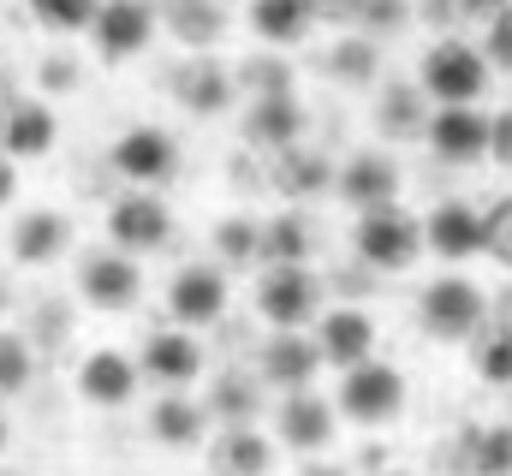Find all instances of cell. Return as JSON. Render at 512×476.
Returning a JSON list of instances; mask_svg holds the SVG:
<instances>
[{"label":"cell","mask_w":512,"mask_h":476,"mask_svg":"<svg viewBox=\"0 0 512 476\" xmlns=\"http://www.w3.org/2000/svg\"><path fill=\"white\" fill-rule=\"evenodd\" d=\"M501 6H507V0H459L465 18H489V12H501Z\"/></svg>","instance_id":"b9f144b4"},{"label":"cell","mask_w":512,"mask_h":476,"mask_svg":"<svg viewBox=\"0 0 512 476\" xmlns=\"http://www.w3.org/2000/svg\"><path fill=\"white\" fill-rule=\"evenodd\" d=\"M6 441H12V423H6V411H0V453H6Z\"/></svg>","instance_id":"ee69618b"},{"label":"cell","mask_w":512,"mask_h":476,"mask_svg":"<svg viewBox=\"0 0 512 476\" xmlns=\"http://www.w3.org/2000/svg\"><path fill=\"white\" fill-rule=\"evenodd\" d=\"M274 185H280L286 197H310V191H322V185H328V161L292 137V143H280V149H274Z\"/></svg>","instance_id":"484cf974"},{"label":"cell","mask_w":512,"mask_h":476,"mask_svg":"<svg viewBox=\"0 0 512 476\" xmlns=\"http://www.w3.org/2000/svg\"><path fill=\"white\" fill-rule=\"evenodd\" d=\"M233 84H239V90H251V96H280V90H292L286 66H268V60H262V66H245Z\"/></svg>","instance_id":"74e56055"},{"label":"cell","mask_w":512,"mask_h":476,"mask_svg":"<svg viewBox=\"0 0 512 476\" xmlns=\"http://www.w3.org/2000/svg\"><path fill=\"white\" fill-rule=\"evenodd\" d=\"M78 298L90 304V310H102V316H126L137 310V298H143V268H137V256L131 250H90L84 256V268H78Z\"/></svg>","instance_id":"8992f818"},{"label":"cell","mask_w":512,"mask_h":476,"mask_svg":"<svg viewBox=\"0 0 512 476\" xmlns=\"http://www.w3.org/2000/svg\"><path fill=\"white\" fill-rule=\"evenodd\" d=\"M310 221L304 215H274L256 227V256L262 262H310Z\"/></svg>","instance_id":"4316f807"},{"label":"cell","mask_w":512,"mask_h":476,"mask_svg":"<svg viewBox=\"0 0 512 476\" xmlns=\"http://www.w3.org/2000/svg\"><path fill=\"white\" fill-rule=\"evenodd\" d=\"M203 405H221L227 423H239V417H256V387H245V375H221Z\"/></svg>","instance_id":"e575fe53"},{"label":"cell","mask_w":512,"mask_h":476,"mask_svg":"<svg viewBox=\"0 0 512 476\" xmlns=\"http://www.w3.org/2000/svg\"><path fill=\"white\" fill-rule=\"evenodd\" d=\"M30 375H36V352H30V340L12 334V328H0V399H18V393L30 387Z\"/></svg>","instance_id":"f546056e"},{"label":"cell","mask_w":512,"mask_h":476,"mask_svg":"<svg viewBox=\"0 0 512 476\" xmlns=\"http://www.w3.org/2000/svg\"><path fill=\"white\" fill-rule=\"evenodd\" d=\"M155 36V6L149 0H96V18H90V42H96V60L120 66L137 60Z\"/></svg>","instance_id":"30bf717a"},{"label":"cell","mask_w":512,"mask_h":476,"mask_svg":"<svg viewBox=\"0 0 512 476\" xmlns=\"http://www.w3.org/2000/svg\"><path fill=\"white\" fill-rule=\"evenodd\" d=\"M477 250H489L501 268L512 262V209H507V197H501L489 215H477Z\"/></svg>","instance_id":"836d02e7"},{"label":"cell","mask_w":512,"mask_h":476,"mask_svg":"<svg viewBox=\"0 0 512 476\" xmlns=\"http://www.w3.org/2000/svg\"><path fill=\"white\" fill-rule=\"evenodd\" d=\"M328 66H334V78H370V72H376V48H370V36L340 42V54H334Z\"/></svg>","instance_id":"8d00e7d4"},{"label":"cell","mask_w":512,"mask_h":476,"mask_svg":"<svg viewBox=\"0 0 512 476\" xmlns=\"http://www.w3.org/2000/svg\"><path fill=\"white\" fill-rule=\"evenodd\" d=\"M399 161L382 155V149H364L352 155L340 173H334V197H346L352 209H382V203H399Z\"/></svg>","instance_id":"2e32d148"},{"label":"cell","mask_w":512,"mask_h":476,"mask_svg":"<svg viewBox=\"0 0 512 476\" xmlns=\"http://www.w3.org/2000/svg\"><path fill=\"white\" fill-rule=\"evenodd\" d=\"M60 143V119L48 102H6L0 108V155L6 161H42Z\"/></svg>","instance_id":"e0dca14e"},{"label":"cell","mask_w":512,"mask_h":476,"mask_svg":"<svg viewBox=\"0 0 512 476\" xmlns=\"http://www.w3.org/2000/svg\"><path fill=\"white\" fill-rule=\"evenodd\" d=\"M256 369H262L268 387L292 393V387H310V381L322 375V352H316V340H310L304 328H274L268 346H262V357H256Z\"/></svg>","instance_id":"9a60e30c"},{"label":"cell","mask_w":512,"mask_h":476,"mask_svg":"<svg viewBox=\"0 0 512 476\" xmlns=\"http://www.w3.org/2000/svg\"><path fill=\"white\" fill-rule=\"evenodd\" d=\"M42 78H48V84H72V66H60V60H48V66H42Z\"/></svg>","instance_id":"7bdbcfd3"},{"label":"cell","mask_w":512,"mask_h":476,"mask_svg":"<svg viewBox=\"0 0 512 476\" xmlns=\"http://www.w3.org/2000/svg\"><path fill=\"white\" fill-rule=\"evenodd\" d=\"M0 304H6V286H0Z\"/></svg>","instance_id":"f6af8a7d"},{"label":"cell","mask_w":512,"mask_h":476,"mask_svg":"<svg viewBox=\"0 0 512 476\" xmlns=\"http://www.w3.org/2000/svg\"><path fill=\"white\" fill-rule=\"evenodd\" d=\"M173 96H179V108H185V114L215 119V114H227V108H233L239 84H233V72H227L215 54H203V48H197V54L173 72Z\"/></svg>","instance_id":"5bb4252c"},{"label":"cell","mask_w":512,"mask_h":476,"mask_svg":"<svg viewBox=\"0 0 512 476\" xmlns=\"http://www.w3.org/2000/svg\"><path fill=\"white\" fill-rule=\"evenodd\" d=\"M298 131H304V108H298L292 90H280V96H251L245 143H256V149H280V143H292Z\"/></svg>","instance_id":"cb8c5ba5"},{"label":"cell","mask_w":512,"mask_h":476,"mask_svg":"<svg viewBox=\"0 0 512 476\" xmlns=\"http://www.w3.org/2000/svg\"><path fill=\"white\" fill-rule=\"evenodd\" d=\"M167 18H173V30L191 42V48H215L221 42V6L215 0H167Z\"/></svg>","instance_id":"83f0119b"},{"label":"cell","mask_w":512,"mask_h":476,"mask_svg":"<svg viewBox=\"0 0 512 476\" xmlns=\"http://www.w3.org/2000/svg\"><path fill=\"white\" fill-rule=\"evenodd\" d=\"M417 90H423V102H477V96L489 90V60H483V48H471V42H459V36H441V42L423 54V66H417Z\"/></svg>","instance_id":"7a4b0ae2"},{"label":"cell","mask_w":512,"mask_h":476,"mask_svg":"<svg viewBox=\"0 0 512 476\" xmlns=\"http://www.w3.org/2000/svg\"><path fill=\"white\" fill-rule=\"evenodd\" d=\"M30 18L54 36H78V30H90L96 0H30Z\"/></svg>","instance_id":"1f68e13d"},{"label":"cell","mask_w":512,"mask_h":476,"mask_svg":"<svg viewBox=\"0 0 512 476\" xmlns=\"http://www.w3.org/2000/svg\"><path fill=\"white\" fill-rule=\"evenodd\" d=\"M483 155H495V161L507 167V155H512V114H507V108L489 119V149H483Z\"/></svg>","instance_id":"ab89813d"},{"label":"cell","mask_w":512,"mask_h":476,"mask_svg":"<svg viewBox=\"0 0 512 476\" xmlns=\"http://www.w3.org/2000/svg\"><path fill=\"white\" fill-rule=\"evenodd\" d=\"M507 429H465V471L507 476Z\"/></svg>","instance_id":"d6a6232c"},{"label":"cell","mask_w":512,"mask_h":476,"mask_svg":"<svg viewBox=\"0 0 512 476\" xmlns=\"http://www.w3.org/2000/svg\"><path fill=\"white\" fill-rule=\"evenodd\" d=\"M417 227H423V250H435L441 262H465V256H477V209L459 203V197L435 203Z\"/></svg>","instance_id":"603a6c76"},{"label":"cell","mask_w":512,"mask_h":476,"mask_svg":"<svg viewBox=\"0 0 512 476\" xmlns=\"http://www.w3.org/2000/svg\"><path fill=\"white\" fill-rule=\"evenodd\" d=\"M334 411H346V417H352V423H364V429L393 423V417L405 411V375H399L393 363H376V357L346 363V369H340Z\"/></svg>","instance_id":"3957f363"},{"label":"cell","mask_w":512,"mask_h":476,"mask_svg":"<svg viewBox=\"0 0 512 476\" xmlns=\"http://www.w3.org/2000/svg\"><path fill=\"white\" fill-rule=\"evenodd\" d=\"M483 48H489L483 60H489L495 72H507V66H512V24H507V6H501V12H489V42H483Z\"/></svg>","instance_id":"f35d334b"},{"label":"cell","mask_w":512,"mask_h":476,"mask_svg":"<svg viewBox=\"0 0 512 476\" xmlns=\"http://www.w3.org/2000/svg\"><path fill=\"white\" fill-rule=\"evenodd\" d=\"M310 328H316L310 340H316L322 363H334V369L376 357V322H370L358 304H340V310H316V322H310Z\"/></svg>","instance_id":"4fadbf2b"},{"label":"cell","mask_w":512,"mask_h":476,"mask_svg":"<svg viewBox=\"0 0 512 476\" xmlns=\"http://www.w3.org/2000/svg\"><path fill=\"white\" fill-rule=\"evenodd\" d=\"M334 405L316 393V387H292L286 399H280V417H274V429H280V447H292V453H328L334 447Z\"/></svg>","instance_id":"7c38bea8"},{"label":"cell","mask_w":512,"mask_h":476,"mask_svg":"<svg viewBox=\"0 0 512 476\" xmlns=\"http://www.w3.org/2000/svg\"><path fill=\"white\" fill-rule=\"evenodd\" d=\"M417 316H423L429 340H447V346H453V340H471V334L483 328L489 298H483V286H477V280H465V274H441L435 286H423Z\"/></svg>","instance_id":"5b68a950"},{"label":"cell","mask_w":512,"mask_h":476,"mask_svg":"<svg viewBox=\"0 0 512 476\" xmlns=\"http://www.w3.org/2000/svg\"><path fill=\"white\" fill-rule=\"evenodd\" d=\"M316 24V0H251V30L268 48H292L304 42Z\"/></svg>","instance_id":"d4e9b609"},{"label":"cell","mask_w":512,"mask_h":476,"mask_svg":"<svg viewBox=\"0 0 512 476\" xmlns=\"http://www.w3.org/2000/svg\"><path fill=\"white\" fill-rule=\"evenodd\" d=\"M233 304V280L221 262H185L167 286V310L179 328H215Z\"/></svg>","instance_id":"ba28073f"},{"label":"cell","mask_w":512,"mask_h":476,"mask_svg":"<svg viewBox=\"0 0 512 476\" xmlns=\"http://www.w3.org/2000/svg\"><path fill=\"white\" fill-rule=\"evenodd\" d=\"M149 435L173 453H191L209 435V405H197L185 387H161V399L149 405Z\"/></svg>","instance_id":"ffe728a7"},{"label":"cell","mask_w":512,"mask_h":476,"mask_svg":"<svg viewBox=\"0 0 512 476\" xmlns=\"http://www.w3.org/2000/svg\"><path fill=\"white\" fill-rule=\"evenodd\" d=\"M137 375L155 381V387H191V381L203 375V346H197L191 334H179V328L149 334L143 352H137Z\"/></svg>","instance_id":"ac0fdd59"},{"label":"cell","mask_w":512,"mask_h":476,"mask_svg":"<svg viewBox=\"0 0 512 476\" xmlns=\"http://www.w3.org/2000/svg\"><path fill=\"white\" fill-rule=\"evenodd\" d=\"M352 250H358V262H364V268L405 274V268L423 256V227H417V215H405L399 203H382V209H358Z\"/></svg>","instance_id":"6da1fadb"},{"label":"cell","mask_w":512,"mask_h":476,"mask_svg":"<svg viewBox=\"0 0 512 476\" xmlns=\"http://www.w3.org/2000/svg\"><path fill=\"white\" fill-rule=\"evenodd\" d=\"M477 375H483L489 387H507V381H512V346H507V334H489V340L477 346Z\"/></svg>","instance_id":"d590c367"},{"label":"cell","mask_w":512,"mask_h":476,"mask_svg":"<svg viewBox=\"0 0 512 476\" xmlns=\"http://www.w3.org/2000/svg\"><path fill=\"white\" fill-rule=\"evenodd\" d=\"M137 387H143V375H137V357L126 352H90L78 363V393L90 399V405H102V411H120L137 399Z\"/></svg>","instance_id":"d6986e66"},{"label":"cell","mask_w":512,"mask_h":476,"mask_svg":"<svg viewBox=\"0 0 512 476\" xmlns=\"http://www.w3.org/2000/svg\"><path fill=\"white\" fill-rule=\"evenodd\" d=\"M12 262L18 268H48V262H60V250L72 244V221L60 215V209H30V215H18L12 221Z\"/></svg>","instance_id":"44dd1931"},{"label":"cell","mask_w":512,"mask_h":476,"mask_svg":"<svg viewBox=\"0 0 512 476\" xmlns=\"http://www.w3.org/2000/svg\"><path fill=\"white\" fill-rule=\"evenodd\" d=\"M256 215H227L215 221V250H221V268H251L256 262Z\"/></svg>","instance_id":"4dcf8cb0"},{"label":"cell","mask_w":512,"mask_h":476,"mask_svg":"<svg viewBox=\"0 0 512 476\" xmlns=\"http://www.w3.org/2000/svg\"><path fill=\"white\" fill-rule=\"evenodd\" d=\"M108 238L131 250V256H149V250H161V244H173V209L155 197V191H126L114 209H108Z\"/></svg>","instance_id":"8fae6325"},{"label":"cell","mask_w":512,"mask_h":476,"mask_svg":"<svg viewBox=\"0 0 512 476\" xmlns=\"http://www.w3.org/2000/svg\"><path fill=\"white\" fill-rule=\"evenodd\" d=\"M114 173L126 185H143V191H161L173 173H179V137L167 125H126L114 137Z\"/></svg>","instance_id":"52a82bcc"},{"label":"cell","mask_w":512,"mask_h":476,"mask_svg":"<svg viewBox=\"0 0 512 476\" xmlns=\"http://www.w3.org/2000/svg\"><path fill=\"white\" fill-rule=\"evenodd\" d=\"M376 125H382L387 137H417L423 131V90L393 84L382 102H376Z\"/></svg>","instance_id":"f1b7e54d"},{"label":"cell","mask_w":512,"mask_h":476,"mask_svg":"<svg viewBox=\"0 0 512 476\" xmlns=\"http://www.w3.org/2000/svg\"><path fill=\"white\" fill-rule=\"evenodd\" d=\"M417 137H423L441 161L465 167V161H483V149H489V119L477 114V102H429Z\"/></svg>","instance_id":"9c48e42d"},{"label":"cell","mask_w":512,"mask_h":476,"mask_svg":"<svg viewBox=\"0 0 512 476\" xmlns=\"http://www.w3.org/2000/svg\"><path fill=\"white\" fill-rule=\"evenodd\" d=\"M12 191H18V161H6V155H0V209L12 203Z\"/></svg>","instance_id":"60d3db41"},{"label":"cell","mask_w":512,"mask_h":476,"mask_svg":"<svg viewBox=\"0 0 512 476\" xmlns=\"http://www.w3.org/2000/svg\"><path fill=\"white\" fill-rule=\"evenodd\" d=\"M209 465L221 476L274 471V441H268L262 429H251V417H239V423H227V429L209 435Z\"/></svg>","instance_id":"7402d4cb"},{"label":"cell","mask_w":512,"mask_h":476,"mask_svg":"<svg viewBox=\"0 0 512 476\" xmlns=\"http://www.w3.org/2000/svg\"><path fill=\"white\" fill-rule=\"evenodd\" d=\"M256 310L268 328H310L322 310V280L310 274V262H268L256 280Z\"/></svg>","instance_id":"277c9868"}]
</instances>
